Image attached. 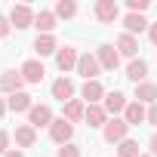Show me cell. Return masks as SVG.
I'll return each instance as SVG.
<instances>
[{"label": "cell", "instance_id": "cell-4", "mask_svg": "<svg viewBox=\"0 0 157 157\" xmlns=\"http://www.w3.org/2000/svg\"><path fill=\"white\" fill-rule=\"evenodd\" d=\"M71 136H74V123H68L65 117H56L49 126V139L56 145H71Z\"/></svg>", "mask_w": 157, "mask_h": 157}, {"label": "cell", "instance_id": "cell-30", "mask_svg": "<svg viewBox=\"0 0 157 157\" xmlns=\"http://www.w3.org/2000/svg\"><path fill=\"white\" fill-rule=\"evenodd\" d=\"M6 151H13V148H10V132L0 129V154H6Z\"/></svg>", "mask_w": 157, "mask_h": 157}, {"label": "cell", "instance_id": "cell-18", "mask_svg": "<svg viewBox=\"0 0 157 157\" xmlns=\"http://www.w3.org/2000/svg\"><path fill=\"white\" fill-rule=\"evenodd\" d=\"M126 105H129V102H126V96H123L120 90H114V93H108V96H105V111H108V117H111V114L126 111Z\"/></svg>", "mask_w": 157, "mask_h": 157}, {"label": "cell", "instance_id": "cell-11", "mask_svg": "<svg viewBox=\"0 0 157 157\" xmlns=\"http://www.w3.org/2000/svg\"><path fill=\"white\" fill-rule=\"evenodd\" d=\"M52 99H59L62 105L74 99V80H71V77H59V80H52Z\"/></svg>", "mask_w": 157, "mask_h": 157}, {"label": "cell", "instance_id": "cell-33", "mask_svg": "<svg viewBox=\"0 0 157 157\" xmlns=\"http://www.w3.org/2000/svg\"><path fill=\"white\" fill-rule=\"evenodd\" d=\"M148 37H151V43L157 46V25H151V28H148Z\"/></svg>", "mask_w": 157, "mask_h": 157}, {"label": "cell", "instance_id": "cell-15", "mask_svg": "<svg viewBox=\"0 0 157 157\" xmlns=\"http://www.w3.org/2000/svg\"><path fill=\"white\" fill-rule=\"evenodd\" d=\"M68 123H77V120H83L86 117V102L83 99H71V102H65V114H62Z\"/></svg>", "mask_w": 157, "mask_h": 157}, {"label": "cell", "instance_id": "cell-29", "mask_svg": "<svg viewBox=\"0 0 157 157\" xmlns=\"http://www.w3.org/2000/svg\"><path fill=\"white\" fill-rule=\"evenodd\" d=\"M10 28H13L10 19H6V16H0V40H6V37H10Z\"/></svg>", "mask_w": 157, "mask_h": 157}, {"label": "cell", "instance_id": "cell-31", "mask_svg": "<svg viewBox=\"0 0 157 157\" xmlns=\"http://www.w3.org/2000/svg\"><path fill=\"white\" fill-rule=\"evenodd\" d=\"M148 123H151V126H157V102H154V105H148Z\"/></svg>", "mask_w": 157, "mask_h": 157}, {"label": "cell", "instance_id": "cell-13", "mask_svg": "<svg viewBox=\"0 0 157 157\" xmlns=\"http://www.w3.org/2000/svg\"><path fill=\"white\" fill-rule=\"evenodd\" d=\"M86 123H90V129H105V123L111 120L108 117V111H105V105H86V117H83Z\"/></svg>", "mask_w": 157, "mask_h": 157}, {"label": "cell", "instance_id": "cell-16", "mask_svg": "<svg viewBox=\"0 0 157 157\" xmlns=\"http://www.w3.org/2000/svg\"><path fill=\"white\" fill-rule=\"evenodd\" d=\"M126 77L139 86V83H145V77H148V62L145 59H132L129 65H126Z\"/></svg>", "mask_w": 157, "mask_h": 157}, {"label": "cell", "instance_id": "cell-7", "mask_svg": "<svg viewBox=\"0 0 157 157\" xmlns=\"http://www.w3.org/2000/svg\"><path fill=\"white\" fill-rule=\"evenodd\" d=\"M52 108L49 105H34L31 111H28V123L34 126V129H43V126H52Z\"/></svg>", "mask_w": 157, "mask_h": 157}, {"label": "cell", "instance_id": "cell-1", "mask_svg": "<svg viewBox=\"0 0 157 157\" xmlns=\"http://www.w3.org/2000/svg\"><path fill=\"white\" fill-rule=\"evenodd\" d=\"M102 136H105V142H108V145H120L123 139H129V123H126L123 117H111V120L105 123Z\"/></svg>", "mask_w": 157, "mask_h": 157}, {"label": "cell", "instance_id": "cell-21", "mask_svg": "<svg viewBox=\"0 0 157 157\" xmlns=\"http://www.w3.org/2000/svg\"><path fill=\"white\" fill-rule=\"evenodd\" d=\"M34 28H37L40 34H52V31H56V13L40 10V13L34 16Z\"/></svg>", "mask_w": 157, "mask_h": 157}, {"label": "cell", "instance_id": "cell-19", "mask_svg": "<svg viewBox=\"0 0 157 157\" xmlns=\"http://www.w3.org/2000/svg\"><path fill=\"white\" fill-rule=\"evenodd\" d=\"M6 105H10V111H16V114H28L31 108H34V102H31V96L22 90V93H16V96H10L6 99Z\"/></svg>", "mask_w": 157, "mask_h": 157}, {"label": "cell", "instance_id": "cell-24", "mask_svg": "<svg viewBox=\"0 0 157 157\" xmlns=\"http://www.w3.org/2000/svg\"><path fill=\"white\" fill-rule=\"evenodd\" d=\"M117 52L136 59V52H139V40H136L132 34H120V37H117Z\"/></svg>", "mask_w": 157, "mask_h": 157}, {"label": "cell", "instance_id": "cell-6", "mask_svg": "<svg viewBox=\"0 0 157 157\" xmlns=\"http://www.w3.org/2000/svg\"><path fill=\"white\" fill-rule=\"evenodd\" d=\"M77 49L74 46H59V52H56V68L62 71V74H68V71H77Z\"/></svg>", "mask_w": 157, "mask_h": 157}, {"label": "cell", "instance_id": "cell-8", "mask_svg": "<svg viewBox=\"0 0 157 157\" xmlns=\"http://www.w3.org/2000/svg\"><path fill=\"white\" fill-rule=\"evenodd\" d=\"M93 13H96V19H99L102 25H114V22H117V16H120V10H117L114 0H99Z\"/></svg>", "mask_w": 157, "mask_h": 157}, {"label": "cell", "instance_id": "cell-27", "mask_svg": "<svg viewBox=\"0 0 157 157\" xmlns=\"http://www.w3.org/2000/svg\"><path fill=\"white\" fill-rule=\"evenodd\" d=\"M56 157H80V148H77V145H62L56 151Z\"/></svg>", "mask_w": 157, "mask_h": 157}, {"label": "cell", "instance_id": "cell-32", "mask_svg": "<svg viewBox=\"0 0 157 157\" xmlns=\"http://www.w3.org/2000/svg\"><path fill=\"white\" fill-rule=\"evenodd\" d=\"M148 148H151V157H157V132L148 139Z\"/></svg>", "mask_w": 157, "mask_h": 157}, {"label": "cell", "instance_id": "cell-2", "mask_svg": "<svg viewBox=\"0 0 157 157\" xmlns=\"http://www.w3.org/2000/svg\"><path fill=\"white\" fill-rule=\"evenodd\" d=\"M77 74H80L83 80H99V74H102L99 59H96V56H90V52H83L80 59H77Z\"/></svg>", "mask_w": 157, "mask_h": 157}, {"label": "cell", "instance_id": "cell-28", "mask_svg": "<svg viewBox=\"0 0 157 157\" xmlns=\"http://www.w3.org/2000/svg\"><path fill=\"white\" fill-rule=\"evenodd\" d=\"M126 10H129V13H139V16H142V13L148 10V0H129V3H126Z\"/></svg>", "mask_w": 157, "mask_h": 157}, {"label": "cell", "instance_id": "cell-26", "mask_svg": "<svg viewBox=\"0 0 157 157\" xmlns=\"http://www.w3.org/2000/svg\"><path fill=\"white\" fill-rule=\"evenodd\" d=\"M117 157H142L139 142H136V139H123V142H120V148H117Z\"/></svg>", "mask_w": 157, "mask_h": 157}, {"label": "cell", "instance_id": "cell-25", "mask_svg": "<svg viewBox=\"0 0 157 157\" xmlns=\"http://www.w3.org/2000/svg\"><path fill=\"white\" fill-rule=\"evenodd\" d=\"M52 13H56V19H74L77 16V3L74 0H59Z\"/></svg>", "mask_w": 157, "mask_h": 157}, {"label": "cell", "instance_id": "cell-23", "mask_svg": "<svg viewBox=\"0 0 157 157\" xmlns=\"http://www.w3.org/2000/svg\"><path fill=\"white\" fill-rule=\"evenodd\" d=\"M123 28H126V34H132V37H136V34H142V31H145V28H151V25H148L139 13H129V16H123Z\"/></svg>", "mask_w": 157, "mask_h": 157}, {"label": "cell", "instance_id": "cell-22", "mask_svg": "<svg viewBox=\"0 0 157 157\" xmlns=\"http://www.w3.org/2000/svg\"><path fill=\"white\" fill-rule=\"evenodd\" d=\"M136 102H142V105H154L157 102V83H139L136 86Z\"/></svg>", "mask_w": 157, "mask_h": 157}, {"label": "cell", "instance_id": "cell-20", "mask_svg": "<svg viewBox=\"0 0 157 157\" xmlns=\"http://www.w3.org/2000/svg\"><path fill=\"white\" fill-rule=\"evenodd\" d=\"M34 142H37V129H34L31 123L16 126V145H19V148H34Z\"/></svg>", "mask_w": 157, "mask_h": 157}, {"label": "cell", "instance_id": "cell-35", "mask_svg": "<svg viewBox=\"0 0 157 157\" xmlns=\"http://www.w3.org/2000/svg\"><path fill=\"white\" fill-rule=\"evenodd\" d=\"M6 108H10V105H6L3 99H0V117H3V114H6Z\"/></svg>", "mask_w": 157, "mask_h": 157}, {"label": "cell", "instance_id": "cell-5", "mask_svg": "<svg viewBox=\"0 0 157 157\" xmlns=\"http://www.w3.org/2000/svg\"><path fill=\"white\" fill-rule=\"evenodd\" d=\"M22 86H25L22 71H3V74H0V93L16 96V93H22Z\"/></svg>", "mask_w": 157, "mask_h": 157}, {"label": "cell", "instance_id": "cell-34", "mask_svg": "<svg viewBox=\"0 0 157 157\" xmlns=\"http://www.w3.org/2000/svg\"><path fill=\"white\" fill-rule=\"evenodd\" d=\"M3 157H25V154H22V151H6Z\"/></svg>", "mask_w": 157, "mask_h": 157}, {"label": "cell", "instance_id": "cell-9", "mask_svg": "<svg viewBox=\"0 0 157 157\" xmlns=\"http://www.w3.org/2000/svg\"><path fill=\"white\" fill-rule=\"evenodd\" d=\"M96 59H99V65H102L105 71H114V68L120 65V52H117L111 43H102V46L96 49Z\"/></svg>", "mask_w": 157, "mask_h": 157}, {"label": "cell", "instance_id": "cell-36", "mask_svg": "<svg viewBox=\"0 0 157 157\" xmlns=\"http://www.w3.org/2000/svg\"><path fill=\"white\" fill-rule=\"evenodd\" d=\"M142 157H151V154H142Z\"/></svg>", "mask_w": 157, "mask_h": 157}, {"label": "cell", "instance_id": "cell-12", "mask_svg": "<svg viewBox=\"0 0 157 157\" xmlns=\"http://www.w3.org/2000/svg\"><path fill=\"white\" fill-rule=\"evenodd\" d=\"M123 120H126L129 126H139V123H145V120H148V108H145L142 102H136V99H132V102L126 105V111H123Z\"/></svg>", "mask_w": 157, "mask_h": 157}, {"label": "cell", "instance_id": "cell-14", "mask_svg": "<svg viewBox=\"0 0 157 157\" xmlns=\"http://www.w3.org/2000/svg\"><path fill=\"white\" fill-rule=\"evenodd\" d=\"M19 71H22V77H25V83H40L43 74H46V71H43V62H37V59H28Z\"/></svg>", "mask_w": 157, "mask_h": 157}, {"label": "cell", "instance_id": "cell-10", "mask_svg": "<svg viewBox=\"0 0 157 157\" xmlns=\"http://www.w3.org/2000/svg\"><path fill=\"white\" fill-rule=\"evenodd\" d=\"M105 86L99 83V80H86L83 83V90H80V99L86 102V105H99V102H105Z\"/></svg>", "mask_w": 157, "mask_h": 157}, {"label": "cell", "instance_id": "cell-17", "mask_svg": "<svg viewBox=\"0 0 157 157\" xmlns=\"http://www.w3.org/2000/svg\"><path fill=\"white\" fill-rule=\"evenodd\" d=\"M34 52L43 59V56H52V52H59V43H56V37L52 34H37V40H34Z\"/></svg>", "mask_w": 157, "mask_h": 157}, {"label": "cell", "instance_id": "cell-3", "mask_svg": "<svg viewBox=\"0 0 157 157\" xmlns=\"http://www.w3.org/2000/svg\"><path fill=\"white\" fill-rule=\"evenodd\" d=\"M34 16H37V13H34L28 3H19V6L10 10V25L19 28V31H22V28H31V25H34Z\"/></svg>", "mask_w": 157, "mask_h": 157}]
</instances>
